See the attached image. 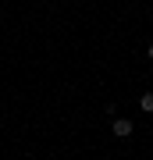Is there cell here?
<instances>
[{
	"mask_svg": "<svg viewBox=\"0 0 153 160\" xmlns=\"http://www.w3.org/2000/svg\"><path fill=\"white\" fill-rule=\"evenodd\" d=\"M114 135H118V139H128L132 135V121L128 118H114Z\"/></svg>",
	"mask_w": 153,
	"mask_h": 160,
	"instance_id": "6da1fadb",
	"label": "cell"
},
{
	"mask_svg": "<svg viewBox=\"0 0 153 160\" xmlns=\"http://www.w3.org/2000/svg\"><path fill=\"white\" fill-rule=\"evenodd\" d=\"M139 107H142V110H146V114H153V92H146V96H142V100H139Z\"/></svg>",
	"mask_w": 153,
	"mask_h": 160,
	"instance_id": "7a4b0ae2",
	"label": "cell"
},
{
	"mask_svg": "<svg viewBox=\"0 0 153 160\" xmlns=\"http://www.w3.org/2000/svg\"><path fill=\"white\" fill-rule=\"evenodd\" d=\"M146 57H150V61H153V43H150V50H146Z\"/></svg>",
	"mask_w": 153,
	"mask_h": 160,
	"instance_id": "3957f363",
	"label": "cell"
}]
</instances>
